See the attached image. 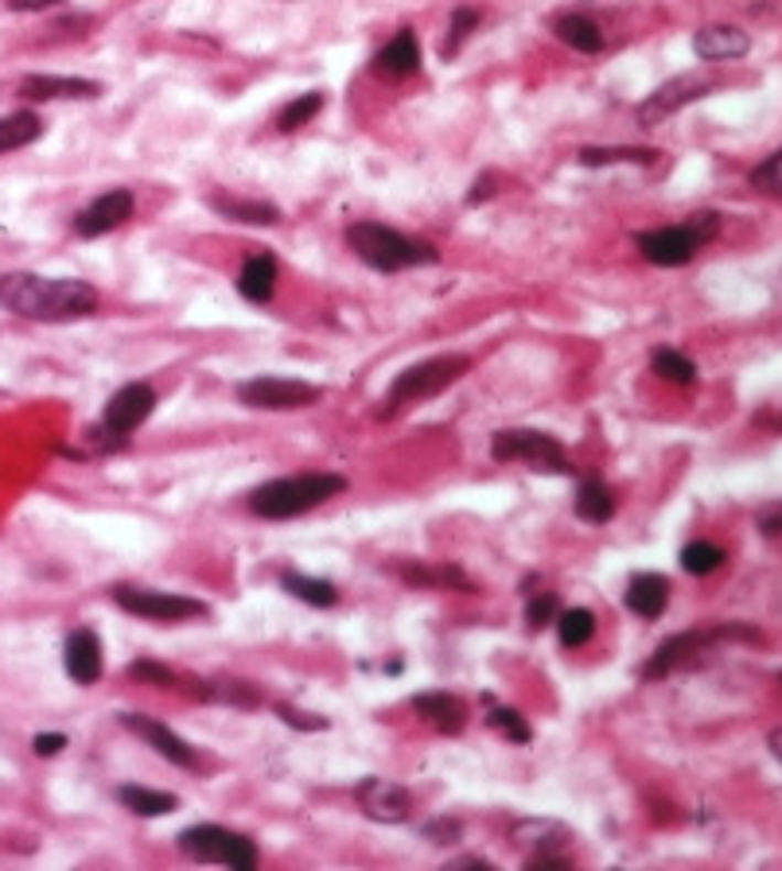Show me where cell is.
<instances>
[{
    "mask_svg": "<svg viewBox=\"0 0 782 871\" xmlns=\"http://www.w3.org/2000/svg\"><path fill=\"white\" fill-rule=\"evenodd\" d=\"M553 32H557L560 43H568L572 51H585V55H596V51L603 47L600 24L580 17V12H560V17L553 20Z\"/></svg>",
    "mask_w": 782,
    "mask_h": 871,
    "instance_id": "obj_25",
    "label": "cell"
},
{
    "mask_svg": "<svg viewBox=\"0 0 782 871\" xmlns=\"http://www.w3.org/2000/svg\"><path fill=\"white\" fill-rule=\"evenodd\" d=\"M63 748H66V735H58V732H51V735H35V740H32V751H35V755H40V759H43V755H47V759H51V755H58V751H63Z\"/></svg>",
    "mask_w": 782,
    "mask_h": 871,
    "instance_id": "obj_43",
    "label": "cell"
},
{
    "mask_svg": "<svg viewBox=\"0 0 782 871\" xmlns=\"http://www.w3.org/2000/svg\"><path fill=\"white\" fill-rule=\"evenodd\" d=\"M101 86L90 78H66V75H28L20 83V98L28 101H58V98H98Z\"/></svg>",
    "mask_w": 782,
    "mask_h": 871,
    "instance_id": "obj_18",
    "label": "cell"
},
{
    "mask_svg": "<svg viewBox=\"0 0 782 871\" xmlns=\"http://www.w3.org/2000/svg\"><path fill=\"white\" fill-rule=\"evenodd\" d=\"M751 187L763 191V195H779L782 198V149L774 157H767L763 164L751 172Z\"/></svg>",
    "mask_w": 782,
    "mask_h": 871,
    "instance_id": "obj_38",
    "label": "cell"
},
{
    "mask_svg": "<svg viewBox=\"0 0 782 871\" xmlns=\"http://www.w3.org/2000/svg\"><path fill=\"white\" fill-rule=\"evenodd\" d=\"M114 603L121 611L137 619H149V623H188V619H203L206 603L191 600V595L175 592H152V588H114Z\"/></svg>",
    "mask_w": 782,
    "mask_h": 871,
    "instance_id": "obj_11",
    "label": "cell"
},
{
    "mask_svg": "<svg viewBox=\"0 0 782 871\" xmlns=\"http://www.w3.org/2000/svg\"><path fill=\"white\" fill-rule=\"evenodd\" d=\"M132 206H137L132 191H125V187L106 191V195L94 198L86 211L75 214V234L78 238H101V234H109V230H117V226L129 223Z\"/></svg>",
    "mask_w": 782,
    "mask_h": 871,
    "instance_id": "obj_15",
    "label": "cell"
},
{
    "mask_svg": "<svg viewBox=\"0 0 782 871\" xmlns=\"http://www.w3.org/2000/svg\"><path fill=\"white\" fill-rule=\"evenodd\" d=\"M471 370V358L468 354H437V358H425L409 370H401L389 386L386 401H382V417H394L397 409L405 405H417V401H429V397H440L448 386L463 378Z\"/></svg>",
    "mask_w": 782,
    "mask_h": 871,
    "instance_id": "obj_5",
    "label": "cell"
},
{
    "mask_svg": "<svg viewBox=\"0 0 782 871\" xmlns=\"http://www.w3.org/2000/svg\"><path fill=\"white\" fill-rule=\"evenodd\" d=\"M211 211H218L223 218H234V223L246 226H277L280 211L272 203H261V198H238V195H211Z\"/></svg>",
    "mask_w": 782,
    "mask_h": 871,
    "instance_id": "obj_24",
    "label": "cell"
},
{
    "mask_svg": "<svg viewBox=\"0 0 782 871\" xmlns=\"http://www.w3.org/2000/svg\"><path fill=\"white\" fill-rule=\"evenodd\" d=\"M748 47H751L748 32H740V28H732V24H708L693 35V51H697L700 58H708V63L740 58V55H748Z\"/></svg>",
    "mask_w": 782,
    "mask_h": 871,
    "instance_id": "obj_19",
    "label": "cell"
},
{
    "mask_svg": "<svg viewBox=\"0 0 782 871\" xmlns=\"http://www.w3.org/2000/svg\"><path fill=\"white\" fill-rule=\"evenodd\" d=\"M577 514L592 526H603V521L615 518V491L600 478H585L577 491Z\"/></svg>",
    "mask_w": 782,
    "mask_h": 871,
    "instance_id": "obj_26",
    "label": "cell"
},
{
    "mask_svg": "<svg viewBox=\"0 0 782 871\" xmlns=\"http://www.w3.org/2000/svg\"><path fill=\"white\" fill-rule=\"evenodd\" d=\"M180 852L188 860L199 863H226L234 871H254L257 868V848L249 837L231 832L223 825H191L180 832Z\"/></svg>",
    "mask_w": 782,
    "mask_h": 871,
    "instance_id": "obj_8",
    "label": "cell"
},
{
    "mask_svg": "<svg viewBox=\"0 0 782 871\" xmlns=\"http://www.w3.org/2000/svg\"><path fill=\"white\" fill-rule=\"evenodd\" d=\"M669 603V580L658 572H639L626 584V607L639 619H658Z\"/></svg>",
    "mask_w": 782,
    "mask_h": 871,
    "instance_id": "obj_21",
    "label": "cell"
},
{
    "mask_svg": "<svg viewBox=\"0 0 782 871\" xmlns=\"http://www.w3.org/2000/svg\"><path fill=\"white\" fill-rule=\"evenodd\" d=\"M40 137H43V121L32 114V109H20V114L0 117V157H4V152L28 149V144H35Z\"/></svg>",
    "mask_w": 782,
    "mask_h": 871,
    "instance_id": "obj_28",
    "label": "cell"
},
{
    "mask_svg": "<svg viewBox=\"0 0 782 871\" xmlns=\"http://www.w3.org/2000/svg\"><path fill=\"white\" fill-rule=\"evenodd\" d=\"M720 234V214L717 211H700L689 214L685 223L677 226H658V230H646L634 238L639 254L646 257L651 265H662V269H677V265H689L697 257L700 246Z\"/></svg>",
    "mask_w": 782,
    "mask_h": 871,
    "instance_id": "obj_4",
    "label": "cell"
},
{
    "mask_svg": "<svg viewBox=\"0 0 782 871\" xmlns=\"http://www.w3.org/2000/svg\"><path fill=\"white\" fill-rule=\"evenodd\" d=\"M125 674L132 677V681H149V685H175V674L168 666H157V662H149V658H140V662H132Z\"/></svg>",
    "mask_w": 782,
    "mask_h": 871,
    "instance_id": "obj_40",
    "label": "cell"
},
{
    "mask_svg": "<svg viewBox=\"0 0 782 871\" xmlns=\"http://www.w3.org/2000/svg\"><path fill=\"white\" fill-rule=\"evenodd\" d=\"M121 723L129 728V732H137L140 740L149 743L157 755H164L168 763H175V766H183V771H191V766H199V759H195V751L188 748V743L180 740V735L168 728V723H160V720H149V716H140V712H121Z\"/></svg>",
    "mask_w": 782,
    "mask_h": 871,
    "instance_id": "obj_16",
    "label": "cell"
},
{
    "mask_svg": "<svg viewBox=\"0 0 782 871\" xmlns=\"http://www.w3.org/2000/svg\"><path fill=\"white\" fill-rule=\"evenodd\" d=\"M323 397L320 386L300 378H249L238 386V401L249 405V409H265V412H289V409H308Z\"/></svg>",
    "mask_w": 782,
    "mask_h": 871,
    "instance_id": "obj_12",
    "label": "cell"
},
{
    "mask_svg": "<svg viewBox=\"0 0 782 871\" xmlns=\"http://www.w3.org/2000/svg\"><path fill=\"white\" fill-rule=\"evenodd\" d=\"M479 28V12L468 9V4H460V9L452 12V24H448V40L440 43V58H456L460 55V47L471 40V32Z\"/></svg>",
    "mask_w": 782,
    "mask_h": 871,
    "instance_id": "obj_36",
    "label": "cell"
},
{
    "mask_svg": "<svg viewBox=\"0 0 782 871\" xmlns=\"http://www.w3.org/2000/svg\"><path fill=\"white\" fill-rule=\"evenodd\" d=\"M323 109V94L320 90H308V94H300V98H292L289 106L280 109L277 114V129L280 132H297V129H304L308 121H312L315 114Z\"/></svg>",
    "mask_w": 782,
    "mask_h": 871,
    "instance_id": "obj_33",
    "label": "cell"
},
{
    "mask_svg": "<svg viewBox=\"0 0 782 871\" xmlns=\"http://www.w3.org/2000/svg\"><path fill=\"white\" fill-rule=\"evenodd\" d=\"M725 638H748V642H756V631H743V626H717V631H685V634H674V638H666L651 654V662L643 666V677H646V681H662V677L677 674L682 666H693L700 649H708L713 642H725Z\"/></svg>",
    "mask_w": 782,
    "mask_h": 871,
    "instance_id": "obj_9",
    "label": "cell"
},
{
    "mask_svg": "<svg viewBox=\"0 0 782 871\" xmlns=\"http://www.w3.org/2000/svg\"><path fill=\"white\" fill-rule=\"evenodd\" d=\"M0 308L35 323H71L98 312V288L75 277L4 272L0 277Z\"/></svg>",
    "mask_w": 782,
    "mask_h": 871,
    "instance_id": "obj_1",
    "label": "cell"
},
{
    "mask_svg": "<svg viewBox=\"0 0 782 871\" xmlns=\"http://www.w3.org/2000/svg\"><path fill=\"white\" fill-rule=\"evenodd\" d=\"M511 840L526 852V868L542 871V868H568L565 852L572 845V829L560 821H549V817H526V821H514Z\"/></svg>",
    "mask_w": 782,
    "mask_h": 871,
    "instance_id": "obj_10",
    "label": "cell"
},
{
    "mask_svg": "<svg viewBox=\"0 0 782 871\" xmlns=\"http://www.w3.org/2000/svg\"><path fill=\"white\" fill-rule=\"evenodd\" d=\"M708 90H713V78H705V75H677V78H669L666 86H658V90H654L651 98L639 106V121H643V125L666 121V117H674L677 109H685L689 101L705 98Z\"/></svg>",
    "mask_w": 782,
    "mask_h": 871,
    "instance_id": "obj_14",
    "label": "cell"
},
{
    "mask_svg": "<svg viewBox=\"0 0 782 871\" xmlns=\"http://www.w3.org/2000/svg\"><path fill=\"white\" fill-rule=\"evenodd\" d=\"M557 595L553 592H542V595H534L529 600V607H526V623L534 626V631H542V626H549L553 619H557Z\"/></svg>",
    "mask_w": 782,
    "mask_h": 871,
    "instance_id": "obj_39",
    "label": "cell"
},
{
    "mask_svg": "<svg viewBox=\"0 0 782 871\" xmlns=\"http://www.w3.org/2000/svg\"><path fill=\"white\" fill-rule=\"evenodd\" d=\"M494 183H499V175H494V172H483L475 183H471V191H468V203H471V206H475V203H486V198H491L494 191H499V187H494Z\"/></svg>",
    "mask_w": 782,
    "mask_h": 871,
    "instance_id": "obj_42",
    "label": "cell"
},
{
    "mask_svg": "<svg viewBox=\"0 0 782 871\" xmlns=\"http://www.w3.org/2000/svg\"><path fill=\"white\" fill-rule=\"evenodd\" d=\"M346 246L354 249L358 261H366L378 272H401L413 265H437L440 249L432 241L409 238L401 230H389L382 223H354L346 226Z\"/></svg>",
    "mask_w": 782,
    "mask_h": 871,
    "instance_id": "obj_3",
    "label": "cell"
},
{
    "mask_svg": "<svg viewBox=\"0 0 782 871\" xmlns=\"http://www.w3.org/2000/svg\"><path fill=\"white\" fill-rule=\"evenodd\" d=\"M759 529H763L767 537H782V502L779 506H767L763 514H759Z\"/></svg>",
    "mask_w": 782,
    "mask_h": 871,
    "instance_id": "obj_44",
    "label": "cell"
},
{
    "mask_svg": "<svg viewBox=\"0 0 782 871\" xmlns=\"http://www.w3.org/2000/svg\"><path fill=\"white\" fill-rule=\"evenodd\" d=\"M420 832H425V840H432V845H456V840H460V821L440 817V821H429Z\"/></svg>",
    "mask_w": 782,
    "mask_h": 871,
    "instance_id": "obj_41",
    "label": "cell"
},
{
    "mask_svg": "<svg viewBox=\"0 0 782 871\" xmlns=\"http://www.w3.org/2000/svg\"><path fill=\"white\" fill-rule=\"evenodd\" d=\"M557 634H560V646L577 649V646H588L596 634V615L588 607H568V611H557Z\"/></svg>",
    "mask_w": 782,
    "mask_h": 871,
    "instance_id": "obj_30",
    "label": "cell"
},
{
    "mask_svg": "<svg viewBox=\"0 0 782 871\" xmlns=\"http://www.w3.org/2000/svg\"><path fill=\"white\" fill-rule=\"evenodd\" d=\"M58 0H9L12 12H43V9H55Z\"/></svg>",
    "mask_w": 782,
    "mask_h": 871,
    "instance_id": "obj_45",
    "label": "cell"
},
{
    "mask_svg": "<svg viewBox=\"0 0 782 871\" xmlns=\"http://www.w3.org/2000/svg\"><path fill=\"white\" fill-rule=\"evenodd\" d=\"M272 288H277V257L254 254L238 272V292L254 304H265V300H272Z\"/></svg>",
    "mask_w": 782,
    "mask_h": 871,
    "instance_id": "obj_23",
    "label": "cell"
},
{
    "mask_svg": "<svg viewBox=\"0 0 782 871\" xmlns=\"http://www.w3.org/2000/svg\"><path fill=\"white\" fill-rule=\"evenodd\" d=\"M280 588H285L289 595H297V600L312 603V607H335L339 603L335 584L315 580V576H304V572H285L280 576Z\"/></svg>",
    "mask_w": 782,
    "mask_h": 871,
    "instance_id": "obj_29",
    "label": "cell"
},
{
    "mask_svg": "<svg viewBox=\"0 0 782 871\" xmlns=\"http://www.w3.org/2000/svg\"><path fill=\"white\" fill-rule=\"evenodd\" d=\"M354 797H358L363 814L382 825H401V821H409V814H413L409 789L397 786V782H389V778H363L358 789H354Z\"/></svg>",
    "mask_w": 782,
    "mask_h": 871,
    "instance_id": "obj_13",
    "label": "cell"
},
{
    "mask_svg": "<svg viewBox=\"0 0 782 871\" xmlns=\"http://www.w3.org/2000/svg\"><path fill=\"white\" fill-rule=\"evenodd\" d=\"M651 366H654L658 378L674 381V386H689V381H697V366H693L682 351H669V346H658V351L651 354Z\"/></svg>",
    "mask_w": 782,
    "mask_h": 871,
    "instance_id": "obj_32",
    "label": "cell"
},
{
    "mask_svg": "<svg viewBox=\"0 0 782 871\" xmlns=\"http://www.w3.org/2000/svg\"><path fill=\"white\" fill-rule=\"evenodd\" d=\"M346 491L343 475H331V471H320V475H289V478H272V483L257 486L249 494V510L257 518L269 521H285V518H300V514L315 510L328 498Z\"/></svg>",
    "mask_w": 782,
    "mask_h": 871,
    "instance_id": "obj_2",
    "label": "cell"
},
{
    "mask_svg": "<svg viewBox=\"0 0 782 871\" xmlns=\"http://www.w3.org/2000/svg\"><path fill=\"white\" fill-rule=\"evenodd\" d=\"M152 409H157V389H152L149 381H129V386H121L106 401L101 424L90 432L94 444H101L106 452L125 448L129 444V432H137V428L152 417Z\"/></svg>",
    "mask_w": 782,
    "mask_h": 871,
    "instance_id": "obj_6",
    "label": "cell"
},
{
    "mask_svg": "<svg viewBox=\"0 0 782 871\" xmlns=\"http://www.w3.org/2000/svg\"><path fill=\"white\" fill-rule=\"evenodd\" d=\"M401 576L405 584H417V588H460V592H475L460 568H401Z\"/></svg>",
    "mask_w": 782,
    "mask_h": 871,
    "instance_id": "obj_31",
    "label": "cell"
},
{
    "mask_svg": "<svg viewBox=\"0 0 782 871\" xmlns=\"http://www.w3.org/2000/svg\"><path fill=\"white\" fill-rule=\"evenodd\" d=\"M63 666L66 677L75 685H98L101 677V642L90 626H78L63 646Z\"/></svg>",
    "mask_w": 782,
    "mask_h": 871,
    "instance_id": "obj_17",
    "label": "cell"
},
{
    "mask_svg": "<svg viewBox=\"0 0 782 871\" xmlns=\"http://www.w3.org/2000/svg\"><path fill=\"white\" fill-rule=\"evenodd\" d=\"M413 708L444 735H460L463 723H468V708L452 692H420V697H413Z\"/></svg>",
    "mask_w": 782,
    "mask_h": 871,
    "instance_id": "obj_20",
    "label": "cell"
},
{
    "mask_svg": "<svg viewBox=\"0 0 782 871\" xmlns=\"http://www.w3.org/2000/svg\"><path fill=\"white\" fill-rule=\"evenodd\" d=\"M117 802H121L129 814L137 817H164L180 806V797L164 794V789H149V786H121L117 789Z\"/></svg>",
    "mask_w": 782,
    "mask_h": 871,
    "instance_id": "obj_27",
    "label": "cell"
},
{
    "mask_svg": "<svg viewBox=\"0 0 782 871\" xmlns=\"http://www.w3.org/2000/svg\"><path fill=\"white\" fill-rule=\"evenodd\" d=\"M771 755L782 763V728H779V732H771Z\"/></svg>",
    "mask_w": 782,
    "mask_h": 871,
    "instance_id": "obj_46",
    "label": "cell"
},
{
    "mask_svg": "<svg viewBox=\"0 0 782 871\" xmlns=\"http://www.w3.org/2000/svg\"><path fill=\"white\" fill-rule=\"evenodd\" d=\"M486 723H491L494 732H503L511 743H529V740H534V732H529V723L522 720L518 708H491Z\"/></svg>",
    "mask_w": 782,
    "mask_h": 871,
    "instance_id": "obj_37",
    "label": "cell"
},
{
    "mask_svg": "<svg viewBox=\"0 0 782 871\" xmlns=\"http://www.w3.org/2000/svg\"><path fill=\"white\" fill-rule=\"evenodd\" d=\"M491 455L499 463H526L529 471H549V475H568V471H572V463H568L557 436L537 432V428H506V432H494Z\"/></svg>",
    "mask_w": 782,
    "mask_h": 871,
    "instance_id": "obj_7",
    "label": "cell"
},
{
    "mask_svg": "<svg viewBox=\"0 0 782 871\" xmlns=\"http://www.w3.org/2000/svg\"><path fill=\"white\" fill-rule=\"evenodd\" d=\"M580 164L603 168V164H654L658 152L654 149H580Z\"/></svg>",
    "mask_w": 782,
    "mask_h": 871,
    "instance_id": "obj_34",
    "label": "cell"
},
{
    "mask_svg": "<svg viewBox=\"0 0 782 871\" xmlns=\"http://www.w3.org/2000/svg\"><path fill=\"white\" fill-rule=\"evenodd\" d=\"M720 564H725V549L713 541H693L682 549V568L689 576H708V572H717Z\"/></svg>",
    "mask_w": 782,
    "mask_h": 871,
    "instance_id": "obj_35",
    "label": "cell"
},
{
    "mask_svg": "<svg viewBox=\"0 0 782 871\" xmlns=\"http://www.w3.org/2000/svg\"><path fill=\"white\" fill-rule=\"evenodd\" d=\"M420 66V43L413 32H397L386 47L374 55V71L386 78H405V75H417Z\"/></svg>",
    "mask_w": 782,
    "mask_h": 871,
    "instance_id": "obj_22",
    "label": "cell"
}]
</instances>
